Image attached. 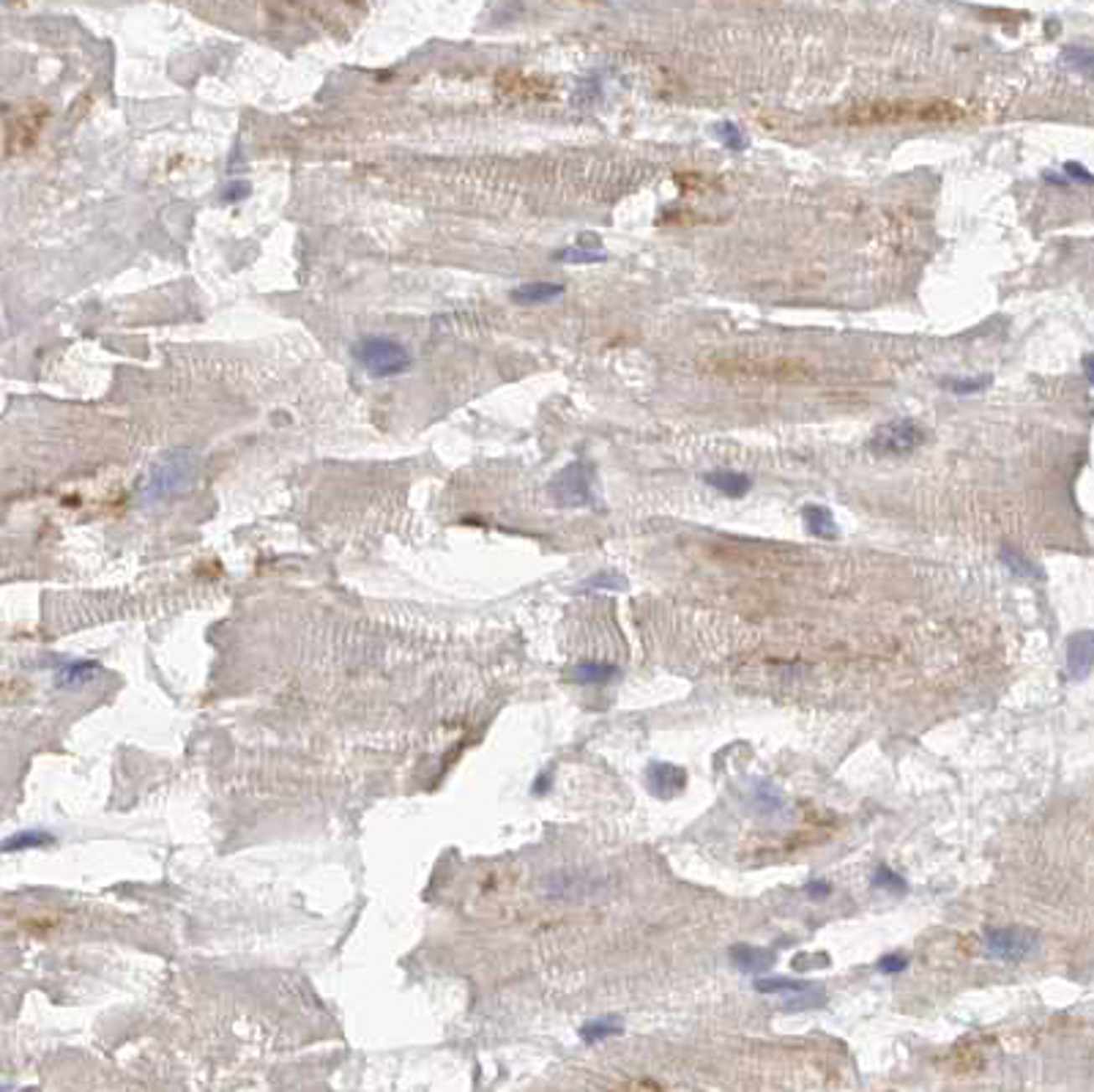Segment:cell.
I'll return each mask as SVG.
<instances>
[{
  "instance_id": "obj_1",
  "label": "cell",
  "mask_w": 1094,
  "mask_h": 1092,
  "mask_svg": "<svg viewBox=\"0 0 1094 1092\" xmlns=\"http://www.w3.org/2000/svg\"><path fill=\"white\" fill-rule=\"evenodd\" d=\"M197 476V457L186 450L170 452L164 455L162 460H156L153 468L145 476V482L140 487V504L153 507L168 502L173 496H181L192 487Z\"/></svg>"
},
{
  "instance_id": "obj_2",
  "label": "cell",
  "mask_w": 1094,
  "mask_h": 1092,
  "mask_svg": "<svg viewBox=\"0 0 1094 1092\" xmlns=\"http://www.w3.org/2000/svg\"><path fill=\"white\" fill-rule=\"evenodd\" d=\"M353 356L372 378L400 376L411 367V353L405 351L402 342L391 337H364L353 346Z\"/></svg>"
},
{
  "instance_id": "obj_3",
  "label": "cell",
  "mask_w": 1094,
  "mask_h": 1092,
  "mask_svg": "<svg viewBox=\"0 0 1094 1092\" xmlns=\"http://www.w3.org/2000/svg\"><path fill=\"white\" fill-rule=\"evenodd\" d=\"M927 441V430L922 428L916 419H892L887 424H881L879 430L873 433L870 439V452L873 455H884V457H898V455H909L914 450Z\"/></svg>"
},
{
  "instance_id": "obj_4",
  "label": "cell",
  "mask_w": 1094,
  "mask_h": 1092,
  "mask_svg": "<svg viewBox=\"0 0 1094 1092\" xmlns=\"http://www.w3.org/2000/svg\"><path fill=\"white\" fill-rule=\"evenodd\" d=\"M755 988L760 994H786L783 1007L786 1011H812V1007H824L829 1002L827 988L821 983H805V980H786V977H772V980H755Z\"/></svg>"
},
{
  "instance_id": "obj_5",
  "label": "cell",
  "mask_w": 1094,
  "mask_h": 1092,
  "mask_svg": "<svg viewBox=\"0 0 1094 1092\" xmlns=\"http://www.w3.org/2000/svg\"><path fill=\"white\" fill-rule=\"evenodd\" d=\"M1037 948V936L1026 928H991L985 933V953L996 961L1020 964Z\"/></svg>"
},
{
  "instance_id": "obj_6",
  "label": "cell",
  "mask_w": 1094,
  "mask_h": 1092,
  "mask_svg": "<svg viewBox=\"0 0 1094 1092\" xmlns=\"http://www.w3.org/2000/svg\"><path fill=\"white\" fill-rule=\"evenodd\" d=\"M550 496L558 507H586L591 504V468L586 463H572L558 471L550 482Z\"/></svg>"
},
{
  "instance_id": "obj_7",
  "label": "cell",
  "mask_w": 1094,
  "mask_h": 1092,
  "mask_svg": "<svg viewBox=\"0 0 1094 1092\" xmlns=\"http://www.w3.org/2000/svg\"><path fill=\"white\" fill-rule=\"evenodd\" d=\"M646 786L654 797L671 799L676 794L684 792L687 786V772L682 767L668 764V762H651L646 767Z\"/></svg>"
},
{
  "instance_id": "obj_8",
  "label": "cell",
  "mask_w": 1094,
  "mask_h": 1092,
  "mask_svg": "<svg viewBox=\"0 0 1094 1092\" xmlns=\"http://www.w3.org/2000/svg\"><path fill=\"white\" fill-rule=\"evenodd\" d=\"M1094 668V630L1076 632L1067 641V673L1072 679H1086Z\"/></svg>"
},
{
  "instance_id": "obj_9",
  "label": "cell",
  "mask_w": 1094,
  "mask_h": 1092,
  "mask_svg": "<svg viewBox=\"0 0 1094 1092\" xmlns=\"http://www.w3.org/2000/svg\"><path fill=\"white\" fill-rule=\"evenodd\" d=\"M545 892L553 898H583V896H588V892H594V879L583 876V873H569V871L550 873L547 881H545Z\"/></svg>"
},
{
  "instance_id": "obj_10",
  "label": "cell",
  "mask_w": 1094,
  "mask_h": 1092,
  "mask_svg": "<svg viewBox=\"0 0 1094 1092\" xmlns=\"http://www.w3.org/2000/svg\"><path fill=\"white\" fill-rule=\"evenodd\" d=\"M775 959H777V955H775L772 950H766V948H755V944H734V948H731V961H734V966H736L739 972H747V975L766 972L769 966L775 964Z\"/></svg>"
},
{
  "instance_id": "obj_11",
  "label": "cell",
  "mask_w": 1094,
  "mask_h": 1092,
  "mask_svg": "<svg viewBox=\"0 0 1094 1092\" xmlns=\"http://www.w3.org/2000/svg\"><path fill=\"white\" fill-rule=\"evenodd\" d=\"M801 520H805L807 534H812V537L827 539V543H832V539H837V537H840L837 520H835V515H832V509H829V507L807 504L805 509H801Z\"/></svg>"
},
{
  "instance_id": "obj_12",
  "label": "cell",
  "mask_w": 1094,
  "mask_h": 1092,
  "mask_svg": "<svg viewBox=\"0 0 1094 1092\" xmlns=\"http://www.w3.org/2000/svg\"><path fill=\"white\" fill-rule=\"evenodd\" d=\"M101 668L93 660H60L55 665V684L58 688H80V684L91 682Z\"/></svg>"
},
{
  "instance_id": "obj_13",
  "label": "cell",
  "mask_w": 1094,
  "mask_h": 1092,
  "mask_svg": "<svg viewBox=\"0 0 1094 1092\" xmlns=\"http://www.w3.org/2000/svg\"><path fill=\"white\" fill-rule=\"evenodd\" d=\"M703 482L708 485V487H714L717 493H723V496H728V498H742V496H747V491H749V476L747 474H742V471H725V468H720V471H708V474H703Z\"/></svg>"
},
{
  "instance_id": "obj_14",
  "label": "cell",
  "mask_w": 1094,
  "mask_h": 1092,
  "mask_svg": "<svg viewBox=\"0 0 1094 1092\" xmlns=\"http://www.w3.org/2000/svg\"><path fill=\"white\" fill-rule=\"evenodd\" d=\"M55 844V835L47 829H19L14 835L3 838L0 844V851L3 855H19V851H30V849H44Z\"/></svg>"
},
{
  "instance_id": "obj_15",
  "label": "cell",
  "mask_w": 1094,
  "mask_h": 1092,
  "mask_svg": "<svg viewBox=\"0 0 1094 1092\" xmlns=\"http://www.w3.org/2000/svg\"><path fill=\"white\" fill-rule=\"evenodd\" d=\"M569 676H572V682H578V684H605L610 679H616L619 668L613 663L591 660V663H578L575 668L569 671Z\"/></svg>"
},
{
  "instance_id": "obj_16",
  "label": "cell",
  "mask_w": 1094,
  "mask_h": 1092,
  "mask_svg": "<svg viewBox=\"0 0 1094 1092\" xmlns=\"http://www.w3.org/2000/svg\"><path fill=\"white\" fill-rule=\"evenodd\" d=\"M564 294V285L558 283H526L515 288L512 299L517 304H545V301H553Z\"/></svg>"
},
{
  "instance_id": "obj_17",
  "label": "cell",
  "mask_w": 1094,
  "mask_h": 1092,
  "mask_svg": "<svg viewBox=\"0 0 1094 1092\" xmlns=\"http://www.w3.org/2000/svg\"><path fill=\"white\" fill-rule=\"evenodd\" d=\"M1061 66L1078 77L1094 80V49L1091 47H1065L1061 49Z\"/></svg>"
},
{
  "instance_id": "obj_18",
  "label": "cell",
  "mask_w": 1094,
  "mask_h": 1092,
  "mask_svg": "<svg viewBox=\"0 0 1094 1092\" xmlns=\"http://www.w3.org/2000/svg\"><path fill=\"white\" fill-rule=\"evenodd\" d=\"M621 1032H624V1027H621L619 1018H613V1016L594 1018V1022L580 1027V1037L586 1040V1043H591V1046L594 1043H602V1040H608V1037H616Z\"/></svg>"
},
{
  "instance_id": "obj_19",
  "label": "cell",
  "mask_w": 1094,
  "mask_h": 1092,
  "mask_svg": "<svg viewBox=\"0 0 1094 1092\" xmlns=\"http://www.w3.org/2000/svg\"><path fill=\"white\" fill-rule=\"evenodd\" d=\"M998 559H1002V564L1013 572V575H1018V578H1026V580H1034V578H1040V569L1034 567V561H1029L1024 554H1020L1018 548H1002V554H998Z\"/></svg>"
},
{
  "instance_id": "obj_20",
  "label": "cell",
  "mask_w": 1094,
  "mask_h": 1092,
  "mask_svg": "<svg viewBox=\"0 0 1094 1092\" xmlns=\"http://www.w3.org/2000/svg\"><path fill=\"white\" fill-rule=\"evenodd\" d=\"M580 591H627V578L613 569H602L597 575L583 580Z\"/></svg>"
},
{
  "instance_id": "obj_21",
  "label": "cell",
  "mask_w": 1094,
  "mask_h": 1092,
  "mask_svg": "<svg viewBox=\"0 0 1094 1092\" xmlns=\"http://www.w3.org/2000/svg\"><path fill=\"white\" fill-rule=\"evenodd\" d=\"M873 887L875 890H884V892H892V896H903V892L909 890V884H905V879L900 876V873H894L889 866H879V868H875V873H873Z\"/></svg>"
},
{
  "instance_id": "obj_22",
  "label": "cell",
  "mask_w": 1094,
  "mask_h": 1092,
  "mask_svg": "<svg viewBox=\"0 0 1094 1092\" xmlns=\"http://www.w3.org/2000/svg\"><path fill=\"white\" fill-rule=\"evenodd\" d=\"M712 134H714L717 140H720V145H725V148H731V151H744V148H747V138H744V132L739 129L736 123H731V121H720V123H714Z\"/></svg>"
},
{
  "instance_id": "obj_23",
  "label": "cell",
  "mask_w": 1094,
  "mask_h": 1092,
  "mask_svg": "<svg viewBox=\"0 0 1094 1092\" xmlns=\"http://www.w3.org/2000/svg\"><path fill=\"white\" fill-rule=\"evenodd\" d=\"M991 376H979V378H950L944 381V389H950L952 394H977L985 387H991Z\"/></svg>"
},
{
  "instance_id": "obj_24",
  "label": "cell",
  "mask_w": 1094,
  "mask_h": 1092,
  "mask_svg": "<svg viewBox=\"0 0 1094 1092\" xmlns=\"http://www.w3.org/2000/svg\"><path fill=\"white\" fill-rule=\"evenodd\" d=\"M558 260H567V263H602L605 260V252H597V249H567V252H558Z\"/></svg>"
},
{
  "instance_id": "obj_25",
  "label": "cell",
  "mask_w": 1094,
  "mask_h": 1092,
  "mask_svg": "<svg viewBox=\"0 0 1094 1092\" xmlns=\"http://www.w3.org/2000/svg\"><path fill=\"white\" fill-rule=\"evenodd\" d=\"M905 966H909V959H905V955L889 953V955H881L879 964H875V970H879L881 975H898L905 970Z\"/></svg>"
},
{
  "instance_id": "obj_26",
  "label": "cell",
  "mask_w": 1094,
  "mask_h": 1092,
  "mask_svg": "<svg viewBox=\"0 0 1094 1092\" xmlns=\"http://www.w3.org/2000/svg\"><path fill=\"white\" fill-rule=\"evenodd\" d=\"M791 966H794V970H799V972L812 970V966H829V955H827V953H816V955H810V953H799V955H794V961H791Z\"/></svg>"
},
{
  "instance_id": "obj_27",
  "label": "cell",
  "mask_w": 1094,
  "mask_h": 1092,
  "mask_svg": "<svg viewBox=\"0 0 1094 1092\" xmlns=\"http://www.w3.org/2000/svg\"><path fill=\"white\" fill-rule=\"evenodd\" d=\"M1061 173H1065L1072 184H1089V186H1094V175L1086 168H1083L1081 162H1065V164H1061Z\"/></svg>"
},
{
  "instance_id": "obj_28",
  "label": "cell",
  "mask_w": 1094,
  "mask_h": 1092,
  "mask_svg": "<svg viewBox=\"0 0 1094 1092\" xmlns=\"http://www.w3.org/2000/svg\"><path fill=\"white\" fill-rule=\"evenodd\" d=\"M805 892L810 898H829V892H832V884L829 881H810V884H805Z\"/></svg>"
},
{
  "instance_id": "obj_29",
  "label": "cell",
  "mask_w": 1094,
  "mask_h": 1092,
  "mask_svg": "<svg viewBox=\"0 0 1094 1092\" xmlns=\"http://www.w3.org/2000/svg\"><path fill=\"white\" fill-rule=\"evenodd\" d=\"M1043 181H1048V184H1054V186H1072V181L1067 179V175H1056V173H1050V170H1045L1043 173Z\"/></svg>"
},
{
  "instance_id": "obj_30",
  "label": "cell",
  "mask_w": 1094,
  "mask_h": 1092,
  "mask_svg": "<svg viewBox=\"0 0 1094 1092\" xmlns=\"http://www.w3.org/2000/svg\"><path fill=\"white\" fill-rule=\"evenodd\" d=\"M1081 367H1083V376H1086V381L1094 387V353H1086V356H1083Z\"/></svg>"
},
{
  "instance_id": "obj_31",
  "label": "cell",
  "mask_w": 1094,
  "mask_h": 1092,
  "mask_svg": "<svg viewBox=\"0 0 1094 1092\" xmlns=\"http://www.w3.org/2000/svg\"><path fill=\"white\" fill-rule=\"evenodd\" d=\"M545 786H550V775H547V772H542V775H539V780H537V783H534V792H537V794H545V792H547Z\"/></svg>"
}]
</instances>
